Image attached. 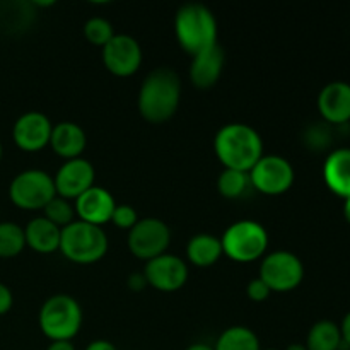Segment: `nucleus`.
<instances>
[{
  "label": "nucleus",
  "instance_id": "1",
  "mask_svg": "<svg viewBox=\"0 0 350 350\" xmlns=\"http://www.w3.org/2000/svg\"><path fill=\"white\" fill-rule=\"evenodd\" d=\"M181 81L174 70L167 67L154 68L139 91V111L149 123H164L171 120L180 106Z\"/></svg>",
  "mask_w": 350,
  "mask_h": 350
},
{
  "label": "nucleus",
  "instance_id": "2",
  "mask_svg": "<svg viewBox=\"0 0 350 350\" xmlns=\"http://www.w3.org/2000/svg\"><path fill=\"white\" fill-rule=\"evenodd\" d=\"M214 150L224 170L250 173L263 156V140L253 126L246 123H228L214 139Z\"/></svg>",
  "mask_w": 350,
  "mask_h": 350
},
{
  "label": "nucleus",
  "instance_id": "3",
  "mask_svg": "<svg viewBox=\"0 0 350 350\" xmlns=\"http://www.w3.org/2000/svg\"><path fill=\"white\" fill-rule=\"evenodd\" d=\"M174 34L180 46L195 57L217 44V19L208 7L187 3L174 17Z\"/></svg>",
  "mask_w": 350,
  "mask_h": 350
},
{
  "label": "nucleus",
  "instance_id": "4",
  "mask_svg": "<svg viewBox=\"0 0 350 350\" xmlns=\"http://www.w3.org/2000/svg\"><path fill=\"white\" fill-rule=\"evenodd\" d=\"M41 332L51 342H70L81 332L82 308L77 299L67 294L48 297L38 314Z\"/></svg>",
  "mask_w": 350,
  "mask_h": 350
},
{
  "label": "nucleus",
  "instance_id": "5",
  "mask_svg": "<svg viewBox=\"0 0 350 350\" xmlns=\"http://www.w3.org/2000/svg\"><path fill=\"white\" fill-rule=\"evenodd\" d=\"M62 255L72 263L91 265L99 262L108 252V236L103 228L74 221L70 226L62 229L60 250Z\"/></svg>",
  "mask_w": 350,
  "mask_h": 350
},
{
  "label": "nucleus",
  "instance_id": "6",
  "mask_svg": "<svg viewBox=\"0 0 350 350\" xmlns=\"http://www.w3.org/2000/svg\"><path fill=\"white\" fill-rule=\"evenodd\" d=\"M222 252L238 263H252L262 258L269 248V232L260 222L238 221L229 226L221 238Z\"/></svg>",
  "mask_w": 350,
  "mask_h": 350
},
{
  "label": "nucleus",
  "instance_id": "7",
  "mask_svg": "<svg viewBox=\"0 0 350 350\" xmlns=\"http://www.w3.org/2000/svg\"><path fill=\"white\" fill-rule=\"evenodd\" d=\"M57 197L53 176L43 170H26L16 174L9 185V198L23 211H43Z\"/></svg>",
  "mask_w": 350,
  "mask_h": 350
},
{
  "label": "nucleus",
  "instance_id": "8",
  "mask_svg": "<svg viewBox=\"0 0 350 350\" xmlns=\"http://www.w3.org/2000/svg\"><path fill=\"white\" fill-rule=\"evenodd\" d=\"M260 279L272 293H291L304 279V265L291 252H273L265 255L260 265Z\"/></svg>",
  "mask_w": 350,
  "mask_h": 350
},
{
  "label": "nucleus",
  "instance_id": "9",
  "mask_svg": "<svg viewBox=\"0 0 350 350\" xmlns=\"http://www.w3.org/2000/svg\"><path fill=\"white\" fill-rule=\"evenodd\" d=\"M170 228L166 222L156 217L139 219V222L129 231V238H126L130 253L146 262L164 255L170 248Z\"/></svg>",
  "mask_w": 350,
  "mask_h": 350
},
{
  "label": "nucleus",
  "instance_id": "10",
  "mask_svg": "<svg viewBox=\"0 0 350 350\" xmlns=\"http://www.w3.org/2000/svg\"><path fill=\"white\" fill-rule=\"evenodd\" d=\"M250 183L263 195L277 197L293 187L294 167L282 156H262V159L250 170Z\"/></svg>",
  "mask_w": 350,
  "mask_h": 350
},
{
  "label": "nucleus",
  "instance_id": "11",
  "mask_svg": "<svg viewBox=\"0 0 350 350\" xmlns=\"http://www.w3.org/2000/svg\"><path fill=\"white\" fill-rule=\"evenodd\" d=\"M103 64L118 77H130L142 65V48L130 34H115L103 46Z\"/></svg>",
  "mask_w": 350,
  "mask_h": 350
},
{
  "label": "nucleus",
  "instance_id": "12",
  "mask_svg": "<svg viewBox=\"0 0 350 350\" xmlns=\"http://www.w3.org/2000/svg\"><path fill=\"white\" fill-rule=\"evenodd\" d=\"M147 284L161 293H174L180 291L188 280V265L180 256L164 255L149 260L144 269Z\"/></svg>",
  "mask_w": 350,
  "mask_h": 350
},
{
  "label": "nucleus",
  "instance_id": "13",
  "mask_svg": "<svg viewBox=\"0 0 350 350\" xmlns=\"http://www.w3.org/2000/svg\"><path fill=\"white\" fill-rule=\"evenodd\" d=\"M94 166L84 157L65 161V164H62L60 170L53 176L55 190H57L58 197L75 200L84 191L94 187Z\"/></svg>",
  "mask_w": 350,
  "mask_h": 350
},
{
  "label": "nucleus",
  "instance_id": "14",
  "mask_svg": "<svg viewBox=\"0 0 350 350\" xmlns=\"http://www.w3.org/2000/svg\"><path fill=\"white\" fill-rule=\"evenodd\" d=\"M53 125L44 113L27 111L16 120L12 129V139L24 152H38L50 146Z\"/></svg>",
  "mask_w": 350,
  "mask_h": 350
},
{
  "label": "nucleus",
  "instance_id": "15",
  "mask_svg": "<svg viewBox=\"0 0 350 350\" xmlns=\"http://www.w3.org/2000/svg\"><path fill=\"white\" fill-rule=\"evenodd\" d=\"M116 202L113 195L103 187H91L88 191L75 198V215L79 221L101 228L106 222H111Z\"/></svg>",
  "mask_w": 350,
  "mask_h": 350
},
{
  "label": "nucleus",
  "instance_id": "16",
  "mask_svg": "<svg viewBox=\"0 0 350 350\" xmlns=\"http://www.w3.org/2000/svg\"><path fill=\"white\" fill-rule=\"evenodd\" d=\"M318 109L328 123H345L350 120V84L335 81L325 85L318 96Z\"/></svg>",
  "mask_w": 350,
  "mask_h": 350
},
{
  "label": "nucleus",
  "instance_id": "17",
  "mask_svg": "<svg viewBox=\"0 0 350 350\" xmlns=\"http://www.w3.org/2000/svg\"><path fill=\"white\" fill-rule=\"evenodd\" d=\"M226 53L221 46L214 44L208 50L195 55L190 67V81L198 89H211L221 79L224 70Z\"/></svg>",
  "mask_w": 350,
  "mask_h": 350
},
{
  "label": "nucleus",
  "instance_id": "18",
  "mask_svg": "<svg viewBox=\"0 0 350 350\" xmlns=\"http://www.w3.org/2000/svg\"><path fill=\"white\" fill-rule=\"evenodd\" d=\"M50 146L57 156L64 157L65 161L77 159L82 157L85 146H88V137L82 126L74 122H60L53 125L50 137Z\"/></svg>",
  "mask_w": 350,
  "mask_h": 350
},
{
  "label": "nucleus",
  "instance_id": "19",
  "mask_svg": "<svg viewBox=\"0 0 350 350\" xmlns=\"http://www.w3.org/2000/svg\"><path fill=\"white\" fill-rule=\"evenodd\" d=\"M26 246L41 255H50L60 250L62 229L44 217H36L24 228Z\"/></svg>",
  "mask_w": 350,
  "mask_h": 350
},
{
  "label": "nucleus",
  "instance_id": "20",
  "mask_svg": "<svg viewBox=\"0 0 350 350\" xmlns=\"http://www.w3.org/2000/svg\"><path fill=\"white\" fill-rule=\"evenodd\" d=\"M323 180L338 197H350V149L334 150L323 166Z\"/></svg>",
  "mask_w": 350,
  "mask_h": 350
},
{
  "label": "nucleus",
  "instance_id": "21",
  "mask_svg": "<svg viewBox=\"0 0 350 350\" xmlns=\"http://www.w3.org/2000/svg\"><path fill=\"white\" fill-rule=\"evenodd\" d=\"M222 255L224 252H222L221 238H215L214 234H208V232L195 234L187 245L188 262L195 267H202V269L215 265Z\"/></svg>",
  "mask_w": 350,
  "mask_h": 350
},
{
  "label": "nucleus",
  "instance_id": "22",
  "mask_svg": "<svg viewBox=\"0 0 350 350\" xmlns=\"http://www.w3.org/2000/svg\"><path fill=\"white\" fill-rule=\"evenodd\" d=\"M342 344V332L337 323L330 320H321L311 327L306 337L308 350H340Z\"/></svg>",
  "mask_w": 350,
  "mask_h": 350
},
{
  "label": "nucleus",
  "instance_id": "23",
  "mask_svg": "<svg viewBox=\"0 0 350 350\" xmlns=\"http://www.w3.org/2000/svg\"><path fill=\"white\" fill-rule=\"evenodd\" d=\"M214 350H262V347H260L258 335L252 328L236 325L226 328L219 335Z\"/></svg>",
  "mask_w": 350,
  "mask_h": 350
},
{
  "label": "nucleus",
  "instance_id": "24",
  "mask_svg": "<svg viewBox=\"0 0 350 350\" xmlns=\"http://www.w3.org/2000/svg\"><path fill=\"white\" fill-rule=\"evenodd\" d=\"M24 248V229L16 222H0V258H14Z\"/></svg>",
  "mask_w": 350,
  "mask_h": 350
},
{
  "label": "nucleus",
  "instance_id": "25",
  "mask_svg": "<svg viewBox=\"0 0 350 350\" xmlns=\"http://www.w3.org/2000/svg\"><path fill=\"white\" fill-rule=\"evenodd\" d=\"M250 185V174L238 170H224L217 180L219 193L229 200L243 197Z\"/></svg>",
  "mask_w": 350,
  "mask_h": 350
},
{
  "label": "nucleus",
  "instance_id": "26",
  "mask_svg": "<svg viewBox=\"0 0 350 350\" xmlns=\"http://www.w3.org/2000/svg\"><path fill=\"white\" fill-rule=\"evenodd\" d=\"M44 219H48L50 222H53L55 226H58L60 229L67 228L70 226L72 222L77 221V215H75V208L74 205L70 204V200L67 198H62V197H55L48 202L46 207L43 208Z\"/></svg>",
  "mask_w": 350,
  "mask_h": 350
},
{
  "label": "nucleus",
  "instance_id": "27",
  "mask_svg": "<svg viewBox=\"0 0 350 350\" xmlns=\"http://www.w3.org/2000/svg\"><path fill=\"white\" fill-rule=\"evenodd\" d=\"M84 36L91 44L103 48L115 36V31H113L111 23L105 17H91L84 24Z\"/></svg>",
  "mask_w": 350,
  "mask_h": 350
},
{
  "label": "nucleus",
  "instance_id": "28",
  "mask_svg": "<svg viewBox=\"0 0 350 350\" xmlns=\"http://www.w3.org/2000/svg\"><path fill=\"white\" fill-rule=\"evenodd\" d=\"M111 222L116 226V228L129 229L130 231V229L139 222V215H137L135 208L130 207V205L116 204L115 211H113V215H111Z\"/></svg>",
  "mask_w": 350,
  "mask_h": 350
},
{
  "label": "nucleus",
  "instance_id": "29",
  "mask_svg": "<svg viewBox=\"0 0 350 350\" xmlns=\"http://www.w3.org/2000/svg\"><path fill=\"white\" fill-rule=\"evenodd\" d=\"M246 294H248V297L253 303H263V301L269 299L272 291L269 289V286L260 277H256V279L250 280L248 287H246Z\"/></svg>",
  "mask_w": 350,
  "mask_h": 350
},
{
  "label": "nucleus",
  "instance_id": "30",
  "mask_svg": "<svg viewBox=\"0 0 350 350\" xmlns=\"http://www.w3.org/2000/svg\"><path fill=\"white\" fill-rule=\"evenodd\" d=\"M14 304V296L5 284L0 282V317L7 314Z\"/></svg>",
  "mask_w": 350,
  "mask_h": 350
},
{
  "label": "nucleus",
  "instance_id": "31",
  "mask_svg": "<svg viewBox=\"0 0 350 350\" xmlns=\"http://www.w3.org/2000/svg\"><path fill=\"white\" fill-rule=\"evenodd\" d=\"M126 284H129V289L130 291H135V293H140V291H144L147 286H149V284H147L146 275H144V272L130 273V277H129V280H126Z\"/></svg>",
  "mask_w": 350,
  "mask_h": 350
},
{
  "label": "nucleus",
  "instance_id": "32",
  "mask_svg": "<svg viewBox=\"0 0 350 350\" xmlns=\"http://www.w3.org/2000/svg\"><path fill=\"white\" fill-rule=\"evenodd\" d=\"M85 350H118V349H116L115 344H111L109 340H103V338H99V340L91 342V344L85 347Z\"/></svg>",
  "mask_w": 350,
  "mask_h": 350
},
{
  "label": "nucleus",
  "instance_id": "33",
  "mask_svg": "<svg viewBox=\"0 0 350 350\" xmlns=\"http://www.w3.org/2000/svg\"><path fill=\"white\" fill-rule=\"evenodd\" d=\"M340 332H342V340L350 347V311L345 314L344 321L340 325Z\"/></svg>",
  "mask_w": 350,
  "mask_h": 350
},
{
  "label": "nucleus",
  "instance_id": "34",
  "mask_svg": "<svg viewBox=\"0 0 350 350\" xmlns=\"http://www.w3.org/2000/svg\"><path fill=\"white\" fill-rule=\"evenodd\" d=\"M46 350H75V347L72 342L58 340V342H51V344L46 347Z\"/></svg>",
  "mask_w": 350,
  "mask_h": 350
},
{
  "label": "nucleus",
  "instance_id": "35",
  "mask_svg": "<svg viewBox=\"0 0 350 350\" xmlns=\"http://www.w3.org/2000/svg\"><path fill=\"white\" fill-rule=\"evenodd\" d=\"M185 350H214V345L204 344V342H198V344H191L190 347H187Z\"/></svg>",
  "mask_w": 350,
  "mask_h": 350
},
{
  "label": "nucleus",
  "instance_id": "36",
  "mask_svg": "<svg viewBox=\"0 0 350 350\" xmlns=\"http://www.w3.org/2000/svg\"><path fill=\"white\" fill-rule=\"evenodd\" d=\"M344 214H345V219H347V222L350 224V197H349V198H345Z\"/></svg>",
  "mask_w": 350,
  "mask_h": 350
},
{
  "label": "nucleus",
  "instance_id": "37",
  "mask_svg": "<svg viewBox=\"0 0 350 350\" xmlns=\"http://www.w3.org/2000/svg\"><path fill=\"white\" fill-rule=\"evenodd\" d=\"M286 350H308V347L304 344H291Z\"/></svg>",
  "mask_w": 350,
  "mask_h": 350
},
{
  "label": "nucleus",
  "instance_id": "38",
  "mask_svg": "<svg viewBox=\"0 0 350 350\" xmlns=\"http://www.w3.org/2000/svg\"><path fill=\"white\" fill-rule=\"evenodd\" d=\"M2 154H3V149H2V142H0V159H2Z\"/></svg>",
  "mask_w": 350,
  "mask_h": 350
},
{
  "label": "nucleus",
  "instance_id": "39",
  "mask_svg": "<svg viewBox=\"0 0 350 350\" xmlns=\"http://www.w3.org/2000/svg\"><path fill=\"white\" fill-rule=\"evenodd\" d=\"M262 350H279V349H262Z\"/></svg>",
  "mask_w": 350,
  "mask_h": 350
}]
</instances>
